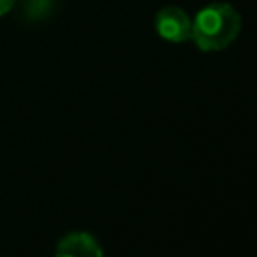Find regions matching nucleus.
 Masks as SVG:
<instances>
[{"label":"nucleus","instance_id":"2","mask_svg":"<svg viewBox=\"0 0 257 257\" xmlns=\"http://www.w3.org/2000/svg\"><path fill=\"white\" fill-rule=\"evenodd\" d=\"M155 30L167 42L191 40V18L179 6H165L155 16Z\"/></svg>","mask_w":257,"mask_h":257},{"label":"nucleus","instance_id":"1","mask_svg":"<svg viewBox=\"0 0 257 257\" xmlns=\"http://www.w3.org/2000/svg\"><path fill=\"white\" fill-rule=\"evenodd\" d=\"M241 32V14L227 2L203 6L191 20V40L205 52L227 48Z\"/></svg>","mask_w":257,"mask_h":257},{"label":"nucleus","instance_id":"3","mask_svg":"<svg viewBox=\"0 0 257 257\" xmlns=\"http://www.w3.org/2000/svg\"><path fill=\"white\" fill-rule=\"evenodd\" d=\"M56 257H104L98 241L84 231L68 233L58 241Z\"/></svg>","mask_w":257,"mask_h":257},{"label":"nucleus","instance_id":"4","mask_svg":"<svg viewBox=\"0 0 257 257\" xmlns=\"http://www.w3.org/2000/svg\"><path fill=\"white\" fill-rule=\"evenodd\" d=\"M12 4H14V0H0V16L6 14L12 8Z\"/></svg>","mask_w":257,"mask_h":257}]
</instances>
